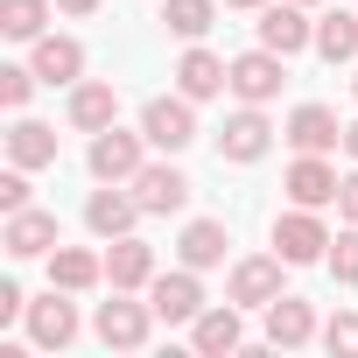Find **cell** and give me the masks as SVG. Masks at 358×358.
Here are the masks:
<instances>
[{
	"label": "cell",
	"mask_w": 358,
	"mask_h": 358,
	"mask_svg": "<svg viewBox=\"0 0 358 358\" xmlns=\"http://www.w3.org/2000/svg\"><path fill=\"white\" fill-rule=\"evenodd\" d=\"M155 302H134V288H113V302H99L92 309V337L106 344V351H141L148 337H155Z\"/></svg>",
	"instance_id": "6da1fadb"
},
{
	"label": "cell",
	"mask_w": 358,
	"mask_h": 358,
	"mask_svg": "<svg viewBox=\"0 0 358 358\" xmlns=\"http://www.w3.org/2000/svg\"><path fill=\"white\" fill-rule=\"evenodd\" d=\"M155 148H148V134L141 127H106V134H92V148H85V169L99 176V183H134L141 176V162H148Z\"/></svg>",
	"instance_id": "7a4b0ae2"
},
{
	"label": "cell",
	"mask_w": 358,
	"mask_h": 358,
	"mask_svg": "<svg viewBox=\"0 0 358 358\" xmlns=\"http://www.w3.org/2000/svg\"><path fill=\"white\" fill-rule=\"evenodd\" d=\"M141 134H148L155 155H183V148L197 141V99H183V92L148 99V106H141Z\"/></svg>",
	"instance_id": "3957f363"
},
{
	"label": "cell",
	"mask_w": 358,
	"mask_h": 358,
	"mask_svg": "<svg viewBox=\"0 0 358 358\" xmlns=\"http://www.w3.org/2000/svg\"><path fill=\"white\" fill-rule=\"evenodd\" d=\"M281 85H288V57H281V50L253 43V50L232 57V99H239V106H274Z\"/></svg>",
	"instance_id": "277c9868"
},
{
	"label": "cell",
	"mask_w": 358,
	"mask_h": 358,
	"mask_svg": "<svg viewBox=\"0 0 358 358\" xmlns=\"http://www.w3.org/2000/svg\"><path fill=\"white\" fill-rule=\"evenodd\" d=\"M330 225H323V211H309V204H288L281 218H274V253L288 260V267H316L323 253H330Z\"/></svg>",
	"instance_id": "5b68a950"
},
{
	"label": "cell",
	"mask_w": 358,
	"mask_h": 358,
	"mask_svg": "<svg viewBox=\"0 0 358 358\" xmlns=\"http://www.w3.org/2000/svg\"><path fill=\"white\" fill-rule=\"evenodd\" d=\"M127 190L141 197V211H148V218H176V211L190 204V176L176 169V155H148V162H141V176H134Z\"/></svg>",
	"instance_id": "8992f818"
},
{
	"label": "cell",
	"mask_w": 358,
	"mask_h": 358,
	"mask_svg": "<svg viewBox=\"0 0 358 358\" xmlns=\"http://www.w3.org/2000/svg\"><path fill=\"white\" fill-rule=\"evenodd\" d=\"M29 344L36 351H71L78 344V330H85V316H78V295L71 288H50L43 302H29Z\"/></svg>",
	"instance_id": "52a82bcc"
},
{
	"label": "cell",
	"mask_w": 358,
	"mask_h": 358,
	"mask_svg": "<svg viewBox=\"0 0 358 358\" xmlns=\"http://www.w3.org/2000/svg\"><path fill=\"white\" fill-rule=\"evenodd\" d=\"M267 148H274V120H267V106H239V113H225V127H218V162L253 169Z\"/></svg>",
	"instance_id": "ba28073f"
},
{
	"label": "cell",
	"mask_w": 358,
	"mask_h": 358,
	"mask_svg": "<svg viewBox=\"0 0 358 358\" xmlns=\"http://www.w3.org/2000/svg\"><path fill=\"white\" fill-rule=\"evenodd\" d=\"M281 274H288L281 253H246V260H232V274H225V302H239V309H267L274 295H288Z\"/></svg>",
	"instance_id": "9c48e42d"
},
{
	"label": "cell",
	"mask_w": 358,
	"mask_h": 358,
	"mask_svg": "<svg viewBox=\"0 0 358 358\" xmlns=\"http://www.w3.org/2000/svg\"><path fill=\"white\" fill-rule=\"evenodd\" d=\"M253 36H260L267 50H281V57L316 50V22H309V8H302V0H267V8H260V22H253Z\"/></svg>",
	"instance_id": "30bf717a"
},
{
	"label": "cell",
	"mask_w": 358,
	"mask_h": 358,
	"mask_svg": "<svg viewBox=\"0 0 358 358\" xmlns=\"http://www.w3.org/2000/svg\"><path fill=\"white\" fill-rule=\"evenodd\" d=\"M141 218H148V211H141V197H134L127 183H99V190L85 197V232H92V239H127Z\"/></svg>",
	"instance_id": "8fae6325"
},
{
	"label": "cell",
	"mask_w": 358,
	"mask_h": 358,
	"mask_svg": "<svg viewBox=\"0 0 358 358\" xmlns=\"http://www.w3.org/2000/svg\"><path fill=\"white\" fill-rule=\"evenodd\" d=\"M260 337H267L274 351H302V344L323 337V323H316V309H309L302 295H274V302L260 309Z\"/></svg>",
	"instance_id": "7c38bea8"
},
{
	"label": "cell",
	"mask_w": 358,
	"mask_h": 358,
	"mask_svg": "<svg viewBox=\"0 0 358 358\" xmlns=\"http://www.w3.org/2000/svg\"><path fill=\"white\" fill-rule=\"evenodd\" d=\"M148 302H155V316H162V323H183V330H190V323L211 309V302H204V281H197V267L155 274V281H148Z\"/></svg>",
	"instance_id": "4fadbf2b"
},
{
	"label": "cell",
	"mask_w": 358,
	"mask_h": 358,
	"mask_svg": "<svg viewBox=\"0 0 358 358\" xmlns=\"http://www.w3.org/2000/svg\"><path fill=\"white\" fill-rule=\"evenodd\" d=\"M176 92L183 99H225L232 92V57H218V50H204V43H190L183 57H176Z\"/></svg>",
	"instance_id": "5bb4252c"
},
{
	"label": "cell",
	"mask_w": 358,
	"mask_h": 358,
	"mask_svg": "<svg viewBox=\"0 0 358 358\" xmlns=\"http://www.w3.org/2000/svg\"><path fill=\"white\" fill-rule=\"evenodd\" d=\"M0 246H8V260H50L57 246H64V232H57V211H8V225H0Z\"/></svg>",
	"instance_id": "9a60e30c"
},
{
	"label": "cell",
	"mask_w": 358,
	"mask_h": 358,
	"mask_svg": "<svg viewBox=\"0 0 358 358\" xmlns=\"http://www.w3.org/2000/svg\"><path fill=\"white\" fill-rule=\"evenodd\" d=\"M281 141H288L295 155H337V148H344V120L309 99V106H295V113L281 120Z\"/></svg>",
	"instance_id": "2e32d148"
},
{
	"label": "cell",
	"mask_w": 358,
	"mask_h": 358,
	"mask_svg": "<svg viewBox=\"0 0 358 358\" xmlns=\"http://www.w3.org/2000/svg\"><path fill=\"white\" fill-rule=\"evenodd\" d=\"M337 162L330 155H295L288 162V176H281V190H288V204H309V211H323V204H337Z\"/></svg>",
	"instance_id": "e0dca14e"
},
{
	"label": "cell",
	"mask_w": 358,
	"mask_h": 358,
	"mask_svg": "<svg viewBox=\"0 0 358 358\" xmlns=\"http://www.w3.org/2000/svg\"><path fill=\"white\" fill-rule=\"evenodd\" d=\"M155 274H162V267H155V246H148L141 232L106 239V288H134V295H148Z\"/></svg>",
	"instance_id": "ac0fdd59"
},
{
	"label": "cell",
	"mask_w": 358,
	"mask_h": 358,
	"mask_svg": "<svg viewBox=\"0 0 358 358\" xmlns=\"http://www.w3.org/2000/svg\"><path fill=\"white\" fill-rule=\"evenodd\" d=\"M64 120H71L78 134H106V127L120 120V92H113V78H78V85H71Z\"/></svg>",
	"instance_id": "d6986e66"
},
{
	"label": "cell",
	"mask_w": 358,
	"mask_h": 358,
	"mask_svg": "<svg viewBox=\"0 0 358 358\" xmlns=\"http://www.w3.org/2000/svg\"><path fill=\"white\" fill-rule=\"evenodd\" d=\"M29 64H36L43 85H64V92H71V85L85 78V43H78V36H36V43H29Z\"/></svg>",
	"instance_id": "ffe728a7"
},
{
	"label": "cell",
	"mask_w": 358,
	"mask_h": 358,
	"mask_svg": "<svg viewBox=\"0 0 358 358\" xmlns=\"http://www.w3.org/2000/svg\"><path fill=\"white\" fill-rule=\"evenodd\" d=\"M239 316H246L239 302H211V309L190 323V344H197L204 358H225V351H239V344H246V323H239Z\"/></svg>",
	"instance_id": "44dd1931"
},
{
	"label": "cell",
	"mask_w": 358,
	"mask_h": 358,
	"mask_svg": "<svg viewBox=\"0 0 358 358\" xmlns=\"http://www.w3.org/2000/svg\"><path fill=\"white\" fill-rule=\"evenodd\" d=\"M225 246H232V232H225V218H190L183 232H176V260L183 267H225Z\"/></svg>",
	"instance_id": "7402d4cb"
},
{
	"label": "cell",
	"mask_w": 358,
	"mask_h": 358,
	"mask_svg": "<svg viewBox=\"0 0 358 358\" xmlns=\"http://www.w3.org/2000/svg\"><path fill=\"white\" fill-rule=\"evenodd\" d=\"M99 281H106V253H92V246H57V253H50V288L92 295Z\"/></svg>",
	"instance_id": "603a6c76"
},
{
	"label": "cell",
	"mask_w": 358,
	"mask_h": 358,
	"mask_svg": "<svg viewBox=\"0 0 358 358\" xmlns=\"http://www.w3.org/2000/svg\"><path fill=\"white\" fill-rule=\"evenodd\" d=\"M8 162H15V169H50V162H57V127H43V120L22 113V120L8 127Z\"/></svg>",
	"instance_id": "cb8c5ba5"
},
{
	"label": "cell",
	"mask_w": 358,
	"mask_h": 358,
	"mask_svg": "<svg viewBox=\"0 0 358 358\" xmlns=\"http://www.w3.org/2000/svg\"><path fill=\"white\" fill-rule=\"evenodd\" d=\"M316 57H323V64H351V57H358V15H351V8L316 15Z\"/></svg>",
	"instance_id": "d4e9b609"
},
{
	"label": "cell",
	"mask_w": 358,
	"mask_h": 358,
	"mask_svg": "<svg viewBox=\"0 0 358 358\" xmlns=\"http://www.w3.org/2000/svg\"><path fill=\"white\" fill-rule=\"evenodd\" d=\"M218 8H225V0H162V29L183 36V43H204L211 22H218Z\"/></svg>",
	"instance_id": "484cf974"
},
{
	"label": "cell",
	"mask_w": 358,
	"mask_h": 358,
	"mask_svg": "<svg viewBox=\"0 0 358 358\" xmlns=\"http://www.w3.org/2000/svg\"><path fill=\"white\" fill-rule=\"evenodd\" d=\"M50 15H57V0H0V36L36 43V36H50Z\"/></svg>",
	"instance_id": "4316f807"
},
{
	"label": "cell",
	"mask_w": 358,
	"mask_h": 358,
	"mask_svg": "<svg viewBox=\"0 0 358 358\" xmlns=\"http://www.w3.org/2000/svg\"><path fill=\"white\" fill-rule=\"evenodd\" d=\"M323 267L337 274V288H358V225H344V232L330 239V253H323Z\"/></svg>",
	"instance_id": "83f0119b"
},
{
	"label": "cell",
	"mask_w": 358,
	"mask_h": 358,
	"mask_svg": "<svg viewBox=\"0 0 358 358\" xmlns=\"http://www.w3.org/2000/svg\"><path fill=\"white\" fill-rule=\"evenodd\" d=\"M36 85H43V78H36V64H0V106H8V113H22Z\"/></svg>",
	"instance_id": "f1b7e54d"
},
{
	"label": "cell",
	"mask_w": 358,
	"mask_h": 358,
	"mask_svg": "<svg viewBox=\"0 0 358 358\" xmlns=\"http://www.w3.org/2000/svg\"><path fill=\"white\" fill-rule=\"evenodd\" d=\"M323 351H330V358H358V309H337V316L323 323Z\"/></svg>",
	"instance_id": "f546056e"
},
{
	"label": "cell",
	"mask_w": 358,
	"mask_h": 358,
	"mask_svg": "<svg viewBox=\"0 0 358 358\" xmlns=\"http://www.w3.org/2000/svg\"><path fill=\"white\" fill-rule=\"evenodd\" d=\"M29 176L36 169H15L8 162V176H0V211H29Z\"/></svg>",
	"instance_id": "4dcf8cb0"
},
{
	"label": "cell",
	"mask_w": 358,
	"mask_h": 358,
	"mask_svg": "<svg viewBox=\"0 0 358 358\" xmlns=\"http://www.w3.org/2000/svg\"><path fill=\"white\" fill-rule=\"evenodd\" d=\"M337 218H344V225H358V162L344 169V183H337Z\"/></svg>",
	"instance_id": "1f68e13d"
},
{
	"label": "cell",
	"mask_w": 358,
	"mask_h": 358,
	"mask_svg": "<svg viewBox=\"0 0 358 358\" xmlns=\"http://www.w3.org/2000/svg\"><path fill=\"white\" fill-rule=\"evenodd\" d=\"M99 8H106V0H57V15H71V22H92Z\"/></svg>",
	"instance_id": "d6a6232c"
},
{
	"label": "cell",
	"mask_w": 358,
	"mask_h": 358,
	"mask_svg": "<svg viewBox=\"0 0 358 358\" xmlns=\"http://www.w3.org/2000/svg\"><path fill=\"white\" fill-rule=\"evenodd\" d=\"M344 155L358 162V120H344Z\"/></svg>",
	"instance_id": "836d02e7"
},
{
	"label": "cell",
	"mask_w": 358,
	"mask_h": 358,
	"mask_svg": "<svg viewBox=\"0 0 358 358\" xmlns=\"http://www.w3.org/2000/svg\"><path fill=\"white\" fill-rule=\"evenodd\" d=\"M225 8H239V15H260V8H267V0H225Z\"/></svg>",
	"instance_id": "e575fe53"
},
{
	"label": "cell",
	"mask_w": 358,
	"mask_h": 358,
	"mask_svg": "<svg viewBox=\"0 0 358 358\" xmlns=\"http://www.w3.org/2000/svg\"><path fill=\"white\" fill-rule=\"evenodd\" d=\"M351 99H358V71H351Z\"/></svg>",
	"instance_id": "d590c367"
},
{
	"label": "cell",
	"mask_w": 358,
	"mask_h": 358,
	"mask_svg": "<svg viewBox=\"0 0 358 358\" xmlns=\"http://www.w3.org/2000/svg\"><path fill=\"white\" fill-rule=\"evenodd\" d=\"M302 8H323V0H302Z\"/></svg>",
	"instance_id": "8d00e7d4"
}]
</instances>
